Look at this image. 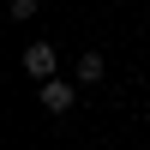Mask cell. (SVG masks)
Returning a JSON list of instances; mask_svg holds the SVG:
<instances>
[{
    "instance_id": "cell-1",
    "label": "cell",
    "mask_w": 150,
    "mask_h": 150,
    "mask_svg": "<svg viewBox=\"0 0 150 150\" xmlns=\"http://www.w3.org/2000/svg\"><path fill=\"white\" fill-rule=\"evenodd\" d=\"M54 66H60L54 42H30L24 48V72H30V78H54Z\"/></svg>"
},
{
    "instance_id": "cell-2",
    "label": "cell",
    "mask_w": 150,
    "mask_h": 150,
    "mask_svg": "<svg viewBox=\"0 0 150 150\" xmlns=\"http://www.w3.org/2000/svg\"><path fill=\"white\" fill-rule=\"evenodd\" d=\"M36 96H42V108H48V114H66V108H72V96H78V90H72L66 78H42V90H36Z\"/></svg>"
},
{
    "instance_id": "cell-3",
    "label": "cell",
    "mask_w": 150,
    "mask_h": 150,
    "mask_svg": "<svg viewBox=\"0 0 150 150\" xmlns=\"http://www.w3.org/2000/svg\"><path fill=\"white\" fill-rule=\"evenodd\" d=\"M78 78H84V84H96V78H102V54H96V48L78 60Z\"/></svg>"
}]
</instances>
